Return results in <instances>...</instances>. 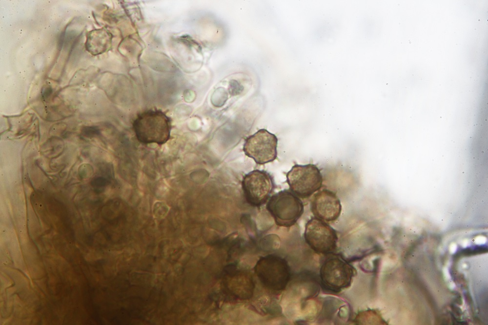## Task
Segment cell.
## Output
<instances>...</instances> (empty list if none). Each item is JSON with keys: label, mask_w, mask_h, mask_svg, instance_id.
Listing matches in <instances>:
<instances>
[{"label": "cell", "mask_w": 488, "mask_h": 325, "mask_svg": "<svg viewBox=\"0 0 488 325\" xmlns=\"http://www.w3.org/2000/svg\"><path fill=\"white\" fill-rule=\"evenodd\" d=\"M138 141L143 144L162 145L170 138L171 120L160 110H148L137 116L132 123Z\"/></svg>", "instance_id": "obj_1"}, {"label": "cell", "mask_w": 488, "mask_h": 325, "mask_svg": "<svg viewBox=\"0 0 488 325\" xmlns=\"http://www.w3.org/2000/svg\"><path fill=\"white\" fill-rule=\"evenodd\" d=\"M356 273L355 268L341 256L327 255L320 269V278L326 290L339 292L349 287Z\"/></svg>", "instance_id": "obj_2"}, {"label": "cell", "mask_w": 488, "mask_h": 325, "mask_svg": "<svg viewBox=\"0 0 488 325\" xmlns=\"http://www.w3.org/2000/svg\"><path fill=\"white\" fill-rule=\"evenodd\" d=\"M266 207L276 223L284 227L294 225L304 211L303 201L290 189H284L272 195L267 201Z\"/></svg>", "instance_id": "obj_3"}, {"label": "cell", "mask_w": 488, "mask_h": 325, "mask_svg": "<svg viewBox=\"0 0 488 325\" xmlns=\"http://www.w3.org/2000/svg\"><path fill=\"white\" fill-rule=\"evenodd\" d=\"M286 182L294 194L300 198L306 199L321 189L323 176L314 164H296L287 173Z\"/></svg>", "instance_id": "obj_4"}, {"label": "cell", "mask_w": 488, "mask_h": 325, "mask_svg": "<svg viewBox=\"0 0 488 325\" xmlns=\"http://www.w3.org/2000/svg\"><path fill=\"white\" fill-rule=\"evenodd\" d=\"M256 275L267 288L281 290L286 286L290 278V271L286 261L274 255L261 258L255 267Z\"/></svg>", "instance_id": "obj_5"}, {"label": "cell", "mask_w": 488, "mask_h": 325, "mask_svg": "<svg viewBox=\"0 0 488 325\" xmlns=\"http://www.w3.org/2000/svg\"><path fill=\"white\" fill-rule=\"evenodd\" d=\"M305 241L315 253L328 255L337 248L338 235L336 231L327 223L314 217L305 224L304 234Z\"/></svg>", "instance_id": "obj_6"}, {"label": "cell", "mask_w": 488, "mask_h": 325, "mask_svg": "<svg viewBox=\"0 0 488 325\" xmlns=\"http://www.w3.org/2000/svg\"><path fill=\"white\" fill-rule=\"evenodd\" d=\"M274 185V180L269 173L258 169L245 174L242 182L245 199L254 206L262 205L268 200Z\"/></svg>", "instance_id": "obj_7"}, {"label": "cell", "mask_w": 488, "mask_h": 325, "mask_svg": "<svg viewBox=\"0 0 488 325\" xmlns=\"http://www.w3.org/2000/svg\"><path fill=\"white\" fill-rule=\"evenodd\" d=\"M278 139L265 129H261L245 140L243 151L258 164L274 161L277 156Z\"/></svg>", "instance_id": "obj_8"}, {"label": "cell", "mask_w": 488, "mask_h": 325, "mask_svg": "<svg viewBox=\"0 0 488 325\" xmlns=\"http://www.w3.org/2000/svg\"><path fill=\"white\" fill-rule=\"evenodd\" d=\"M310 208L314 217L326 223L336 221L342 211L338 197L334 192L326 189H320L313 195Z\"/></svg>", "instance_id": "obj_9"}, {"label": "cell", "mask_w": 488, "mask_h": 325, "mask_svg": "<svg viewBox=\"0 0 488 325\" xmlns=\"http://www.w3.org/2000/svg\"><path fill=\"white\" fill-rule=\"evenodd\" d=\"M111 41V36L104 30H97L91 32L87 37V50L95 55L104 52Z\"/></svg>", "instance_id": "obj_10"}, {"label": "cell", "mask_w": 488, "mask_h": 325, "mask_svg": "<svg viewBox=\"0 0 488 325\" xmlns=\"http://www.w3.org/2000/svg\"><path fill=\"white\" fill-rule=\"evenodd\" d=\"M413 41L411 39H409L407 41V45L408 46H411V45H413Z\"/></svg>", "instance_id": "obj_11"}]
</instances>
